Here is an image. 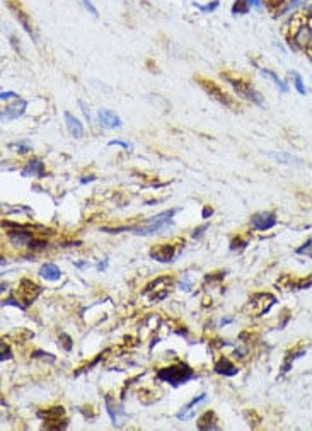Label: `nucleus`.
I'll return each mask as SVG.
<instances>
[{"mask_svg":"<svg viewBox=\"0 0 312 431\" xmlns=\"http://www.w3.org/2000/svg\"><path fill=\"white\" fill-rule=\"evenodd\" d=\"M304 355H305L304 349H299V351H293V353H288L287 358H285V362H283V365H282V373H287L288 370H290V365L293 363V360H295V358H300V356H304Z\"/></svg>","mask_w":312,"mask_h":431,"instance_id":"nucleus-22","label":"nucleus"},{"mask_svg":"<svg viewBox=\"0 0 312 431\" xmlns=\"http://www.w3.org/2000/svg\"><path fill=\"white\" fill-rule=\"evenodd\" d=\"M77 2L81 4V6H82L84 9H86V11H89V12H91V14H92V16H94V17H97V16H99V14H97V9H96V7H94V6H92V4H91V0H77Z\"/></svg>","mask_w":312,"mask_h":431,"instance_id":"nucleus-26","label":"nucleus"},{"mask_svg":"<svg viewBox=\"0 0 312 431\" xmlns=\"http://www.w3.org/2000/svg\"><path fill=\"white\" fill-rule=\"evenodd\" d=\"M109 147H113V145H118V147H123V148H132V145L130 143H127V142H121V140H111V142L108 143Z\"/></svg>","mask_w":312,"mask_h":431,"instance_id":"nucleus-32","label":"nucleus"},{"mask_svg":"<svg viewBox=\"0 0 312 431\" xmlns=\"http://www.w3.org/2000/svg\"><path fill=\"white\" fill-rule=\"evenodd\" d=\"M215 372L223 375V377H234V375H237V372H239V368H237L229 358L222 356V358L215 363Z\"/></svg>","mask_w":312,"mask_h":431,"instance_id":"nucleus-14","label":"nucleus"},{"mask_svg":"<svg viewBox=\"0 0 312 431\" xmlns=\"http://www.w3.org/2000/svg\"><path fill=\"white\" fill-rule=\"evenodd\" d=\"M97 116H99L101 126H104V128H108V130H114V128H120L121 126L120 116L111 109H101Z\"/></svg>","mask_w":312,"mask_h":431,"instance_id":"nucleus-10","label":"nucleus"},{"mask_svg":"<svg viewBox=\"0 0 312 431\" xmlns=\"http://www.w3.org/2000/svg\"><path fill=\"white\" fill-rule=\"evenodd\" d=\"M148 254H150L152 259L159 262H169L176 256V246L174 244H159V246L152 247Z\"/></svg>","mask_w":312,"mask_h":431,"instance_id":"nucleus-8","label":"nucleus"},{"mask_svg":"<svg viewBox=\"0 0 312 431\" xmlns=\"http://www.w3.org/2000/svg\"><path fill=\"white\" fill-rule=\"evenodd\" d=\"M26 107H27V102H26V101H22V99H17L16 102H14V104L7 106L6 109L2 111V121H7V120H16V118H19V116H22V114H24Z\"/></svg>","mask_w":312,"mask_h":431,"instance_id":"nucleus-11","label":"nucleus"},{"mask_svg":"<svg viewBox=\"0 0 312 431\" xmlns=\"http://www.w3.org/2000/svg\"><path fill=\"white\" fill-rule=\"evenodd\" d=\"M198 81H200V86H202V89H203V91L207 92L210 97H213V99L218 101L220 104L232 106V99H230V97L227 96V94L223 92L218 86H215V84L210 82V81H205V79H198Z\"/></svg>","mask_w":312,"mask_h":431,"instance_id":"nucleus-6","label":"nucleus"},{"mask_svg":"<svg viewBox=\"0 0 312 431\" xmlns=\"http://www.w3.org/2000/svg\"><path fill=\"white\" fill-rule=\"evenodd\" d=\"M269 157H273L275 161L278 162H285V164H293V166H302V161L300 159H295L292 155H287V153H269Z\"/></svg>","mask_w":312,"mask_h":431,"instance_id":"nucleus-23","label":"nucleus"},{"mask_svg":"<svg viewBox=\"0 0 312 431\" xmlns=\"http://www.w3.org/2000/svg\"><path fill=\"white\" fill-rule=\"evenodd\" d=\"M246 4H248L249 7L261 9V6H263V0H246Z\"/></svg>","mask_w":312,"mask_h":431,"instance_id":"nucleus-35","label":"nucleus"},{"mask_svg":"<svg viewBox=\"0 0 312 431\" xmlns=\"http://www.w3.org/2000/svg\"><path fill=\"white\" fill-rule=\"evenodd\" d=\"M48 244H46L45 241H38V239H32V241L29 242V249H43V247H46Z\"/></svg>","mask_w":312,"mask_h":431,"instance_id":"nucleus-29","label":"nucleus"},{"mask_svg":"<svg viewBox=\"0 0 312 431\" xmlns=\"http://www.w3.org/2000/svg\"><path fill=\"white\" fill-rule=\"evenodd\" d=\"M11 9H12L14 12H16V14H14V16L17 17V21H19L21 24H22V27H24V29L27 31V34H29L31 37H34V31L31 29V24H29V21H27V17L24 16V12H22L21 9H14L12 6H11Z\"/></svg>","mask_w":312,"mask_h":431,"instance_id":"nucleus-21","label":"nucleus"},{"mask_svg":"<svg viewBox=\"0 0 312 431\" xmlns=\"http://www.w3.org/2000/svg\"><path fill=\"white\" fill-rule=\"evenodd\" d=\"M17 148H19L22 153H24V152H29V150H31V147H29L27 143H17Z\"/></svg>","mask_w":312,"mask_h":431,"instance_id":"nucleus-37","label":"nucleus"},{"mask_svg":"<svg viewBox=\"0 0 312 431\" xmlns=\"http://www.w3.org/2000/svg\"><path fill=\"white\" fill-rule=\"evenodd\" d=\"M65 121H67V128L70 131V135L73 138H82L84 137V126L79 121L75 116L70 114V112H65Z\"/></svg>","mask_w":312,"mask_h":431,"instance_id":"nucleus-16","label":"nucleus"},{"mask_svg":"<svg viewBox=\"0 0 312 431\" xmlns=\"http://www.w3.org/2000/svg\"><path fill=\"white\" fill-rule=\"evenodd\" d=\"M292 77H293V84H295V89L297 91H299V94H302V96H304V94H307V89H305V86H304V82H302V77L297 72H292Z\"/></svg>","mask_w":312,"mask_h":431,"instance_id":"nucleus-24","label":"nucleus"},{"mask_svg":"<svg viewBox=\"0 0 312 431\" xmlns=\"http://www.w3.org/2000/svg\"><path fill=\"white\" fill-rule=\"evenodd\" d=\"M285 2V0H268V4L271 7H278V6H282V4Z\"/></svg>","mask_w":312,"mask_h":431,"instance_id":"nucleus-39","label":"nucleus"},{"mask_svg":"<svg viewBox=\"0 0 312 431\" xmlns=\"http://www.w3.org/2000/svg\"><path fill=\"white\" fill-rule=\"evenodd\" d=\"M178 210H169V212H162L155 217H152L150 220H147L145 225L137 228H132L135 230L137 236H153V233H159L162 230H167V228L172 225V217L176 215Z\"/></svg>","mask_w":312,"mask_h":431,"instance_id":"nucleus-2","label":"nucleus"},{"mask_svg":"<svg viewBox=\"0 0 312 431\" xmlns=\"http://www.w3.org/2000/svg\"><path fill=\"white\" fill-rule=\"evenodd\" d=\"M40 418L46 419L45 428L48 429L53 423H60V419H65V411H63V407H51V409L41 411L40 412Z\"/></svg>","mask_w":312,"mask_h":431,"instance_id":"nucleus-12","label":"nucleus"},{"mask_svg":"<svg viewBox=\"0 0 312 431\" xmlns=\"http://www.w3.org/2000/svg\"><path fill=\"white\" fill-rule=\"evenodd\" d=\"M207 401V394H200V396H197L194 397V399H191L188 402V404H186L183 409H181L179 412H178V419L179 421H188V419H193V416H194V409H197V407L202 404V402H205Z\"/></svg>","mask_w":312,"mask_h":431,"instance_id":"nucleus-9","label":"nucleus"},{"mask_svg":"<svg viewBox=\"0 0 312 431\" xmlns=\"http://www.w3.org/2000/svg\"><path fill=\"white\" fill-rule=\"evenodd\" d=\"M60 339H62V341H60V343L63 344V348H65V349H67V351H70V349H72V346H73V344H72L70 336H67V334H60Z\"/></svg>","mask_w":312,"mask_h":431,"instance_id":"nucleus-28","label":"nucleus"},{"mask_svg":"<svg viewBox=\"0 0 312 431\" xmlns=\"http://www.w3.org/2000/svg\"><path fill=\"white\" fill-rule=\"evenodd\" d=\"M161 281H162V278L155 280V281H152L150 285H147V288L143 290L142 293H143V295H147L148 292H150V290H155V292H157V290L161 288V287H159V285H161ZM167 293H169V290H167V288H162L159 293H153L150 298H152V300H155V302H157V300H162V298H166V297H167Z\"/></svg>","mask_w":312,"mask_h":431,"instance_id":"nucleus-19","label":"nucleus"},{"mask_svg":"<svg viewBox=\"0 0 312 431\" xmlns=\"http://www.w3.org/2000/svg\"><path fill=\"white\" fill-rule=\"evenodd\" d=\"M275 303H277V298L271 293H254L249 298V308L253 316H264Z\"/></svg>","mask_w":312,"mask_h":431,"instance_id":"nucleus-4","label":"nucleus"},{"mask_svg":"<svg viewBox=\"0 0 312 431\" xmlns=\"http://www.w3.org/2000/svg\"><path fill=\"white\" fill-rule=\"evenodd\" d=\"M258 68V72L261 73V75H264V77H268V79H271V81L275 82V86H277L278 89H280L282 92H288V87H287V84L282 81L280 77H278L277 73H273L271 70H268V68H261V67H256Z\"/></svg>","mask_w":312,"mask_h":431,"instance_id":"nucleus-20","label":"nucleus"},{"mask_svg":"<svg viewBox=\"0 0 312 431\" xmlns=\"http://www.w3.org/2000/svg\"><path fill=\"white\" fill-rule=\"evenodd\" d=\"M222 77L230 84L232 89H234V92H236L239 97H242V99H246V101L254 102V104H258V106H261V107H266V102H264V99L261 97V94L256 91V89L251 86L249 82L241 81V79L229 77L227 73H222Z\"/></svg>","mask_w":312,"mask_h":431,"instance_id":"nucleus-3","label":"nucleus"},{"mask_svg":"<svg viewBox=\"0 0 312 431\" xmlns=\"http://www.w3.org/2000/svg\"><path fill=\"white\" fill-rule=\"evenodd\" d=\"M207 228H208V225H207V223H205V225H202V227H198V228H194V232H193V237H194V239L202 237V233H203L205 230H207Z\"/></svg>","mask_w":312,"mask_h":431,"instance_id":"nucleus-34","label":"nucleus"},{"mask_svg":"<svg viewBox=\"0 0 312 431\" xmlns=\"http://www.w3.org/2000/svg\"><path fill=\"white\" fill-rule=\"evenodd\" d=\"M9 241H11L14 246H29V242L32 241V232L29 230H11L7 233Z\"/></svg>","mask_w":312,"mask_h":431,"instance_id":"nucleus-15","label":"nucleus"},{"mask_svg":"<svg viewBox=\"0 0 312 431\" xmlns=\"http://www.w3.org/2000/svg\"><path fill=\"white\" fill-rule=\"evenodd\" d=\"M248 11H249V6H248V4H246V6H242V0H237L234 9H232V12H234V14H246Z\"/></svg>","mask_w":312,"mask_h":431,"instance_id":"nucleus-27","label":"nucleus"},{"mask_svg":"<svg viewBox=\"0 0 312 431\" xmlns=\"http://www.w3.org/2000/svg\"><path fill=\"white\" fill-rule=\"evenodd\" d=\"M11 348H9V344L6 343V341H2V362H6V360H11Z\"/></svg>","mask_w":312,"mask_h":431,"instance_id":"nucleus-30","label":"nucleus"},{"mask_svg":"<svg viewBox=\"0 0 312 431\" xmlns=\"http://www.w3.org/2000/svg\"><path fill=\"white\" fill-rule=\"evenodd\" d=\"M310 247H312V239H309V241H307L302 247H299L295 252L297 254H310Z\"/></svg>","mask_w":312,"mask_h":431,"instance_id":"nucleus-31","label":"nucleus"},{"mask_svg":"<svg viewBox=\"0 0 312 431\" xmlns=\"http://www.w3.org/2000/svg\"><path fill=\"white\" fill-rule=\"evenodd\" d=\"M246 246H248V241H242L241 237H237V239H234V241L230 242V251L241 252L242 249H246Z\"/></svg>","mask_w":312,"mask_h":431,"instance_id":"nucleus-25","label":"nucleus"},{"mask_svg":"<svg viewBox=\"0 0 312 431\" xmlns=\"http://www.w3.org/2000/svg\"><path fill=\"white\" fill-rule=\"evenodd\" d=\"M79 106L82 107V111H84V114H86V118H87V121H91V112H89V107H87L86 104H84L82 101H79Z\"/></svg>","mask_w":312,"mask_h":431,"instance_id":"nucleus-36","label":"nucleus"},{"mask_svg":"<svg viewBox=\"0 0 312 431\" xmlns=\"http://www.w3.org/2000/svg\"><path fill=\"white\" fill-rule=\"evenodd\" d=\"M22 177H43L45 176V164L34 159V161L27 162L26 167L22 169Z\"/></svg>","mask_w":312,"mask_h":431,"instance_id":"nucleus-13","label":"nucleus"},{"mask_svg":"<svg viewBox=\"0 0 312 431\" xmlns=\"http://www.w3.org/2000/svg\"><path fill=\"white\" fill-rule=\"evenodd\" d=\"M41 292H43V288L31 280H22L19 288H17V293H19L21 300H24V308L29 307Z\"/></svg>","mask_w":312,"mask_h":431,"instance_id":"nucleus-5","label":"nucleus"},{"mask_svg":"<svg viewBox=\"0 0 312 431\" xmlns=\"http://www.w3.org/2000/svg\"><path fill=\"white\" fill-rule=\"evenodd\" d=\"M17 97H19V96H17L16 92H2V94H0V99H2V101H7V99H17Z\"/></svg>","mask_w":312,"mask_h":431,"instance_id":"nucleus-33","label":"nucleus"},{"mask_svg":"<svg viewBox=\"0 0 312 431\" xmlns=\"http://www.w3.org/2000/svg\"><path fill=\"white\" fill-rule=\"evenodd\" d=\"M232 322V319H222V322H220V326H225V324H230Z\"/></svg>","mask_w":312,"mask_h":431,"instance_id":"nucleus-41","label":"nucleus"},{"mask_svg":"<svg viewBox=\"0 0 312 431\" xmlns=\"http://www.w3.org/2000/svg\"><path fill=\"white\" fill-rule=\"evenodd\" d=\"M217 6H218V4H217V2H213L212 6H205V7H200V9H202L203 12H208V11H213V9H215Z\"/></svg>","mask_w":312,"mask_h":431,"instance_id":"nucleus-40","label":"nucleus"},{"mask_svg":"<svg viewBox=\"0 0 312 431\" xmlns=\"http://www.w3.org/2000/svg\"><path fill=\"white\" fill-rule=\"evenodd\" d=\"M40 276L45 278L46 281H57L60 280V276H62V271H60L58 266L51 264V262H46V264H43L40 268Z\"/></svg>","mask_w":312,"mask_h":431,"instance_id":"nucleus-17","label":"nucleus"},{"mask_svg":"<svg viewBox=\"0 0 312 431\" xmlns=\"http://www.w3.org/2000/svg\"><path fill=\"white\" fill-rule=\"evenodd\" d=\"M191 378H194V372H193V368H189L186 363L171 365V367L161 368L159 372H157V380L167 382L174 387L183 385V383L189 382Z\"/></svg>","mask_w":312,"mask_h":431,"instance_id":"nucleus-1","label":"nucleus"},{"mask_svg":"<svg viewBox=\"0 0 312 431\" xmlns=\"http://www.w3.org/2000/svg\"><path fill=\"white\" fill-rule=\"evenodd\" d=\"M213 423H215V412L207 411L202 418L198 419V429H220V426H217Z\"/></svg>","mask_w":312,"mask_h":431,"instance_id":"nucleus-18","label":"nucleus"},{"mask_svg":"<svg viewBox=\"0 0 312 431\" xmlns=\"http://www.w3.org/2000/svg\"><path fill=\"white\" fill-rule=\"evenodd\" d=\"M212 213H213V210L210 208V206H205V208H203V218H208Z\"/></svg>","mask_w":312,"mask_h":431,"instance_id":"nucleus-38","label":"nucleus"},{"mask_svg":"<svg viewBox=\"0 0 312 431\" xmlns=\"http://www.w3.org/2000/svg\"><path fill=\"white\" fill-rule=\"evenodd\" d=\"M251 225L256 230H269L277 225V215L273 212H261V213H256L253 215L251 218Z\"/></svg>","mask_w":312,"mask_h":431,"instance_id":"nucleus-7","label":"nucleus"}]
</instances>
